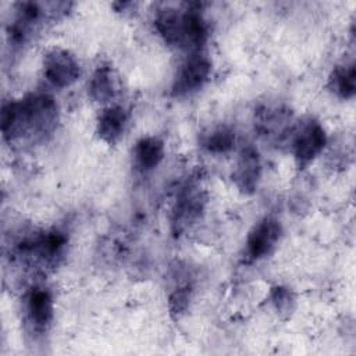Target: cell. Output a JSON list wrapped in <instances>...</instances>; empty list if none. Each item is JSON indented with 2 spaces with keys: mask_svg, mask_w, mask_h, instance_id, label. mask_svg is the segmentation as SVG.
Listing matches in <instances>:
<instances>
[{
  "mask_svg": "<svg viewBox=\"0 0 356 356\" xmlns=\"http://www.w3.org/2000/svg\"><path fill=\"white\" fill-rule=\"evenodd\" d=\"M271 299L273 303L275 305L277 310L280 312H288L291 309L292 303V295L288 288L284 286H274L271 289Z\"/></svg>",
  "mask_w": 356,
  "mask_h": 356,
  "instance_id": "cell-17",
  "label": "cell"
},
{
  "mask_svg": "<svg viewBox=\"0 0 356 356\" xmlns=\"http://www.w3.org/2000/svg\"><path fill=\"white\" fill-rule=\"evenodd\" d=\"M191 289L188 286L177 288L168 298V310L172 318H179L189 307Z\"/></svg>",
  "mask_w": 356,
  "mask_h": 356,
  "instance_id": "cell-16",
  "label": "cell"
},
{
  "mask_svg": "<svg viewBox=\"0 0 356 356\" xmlns=\"http://www.w3.org/2000/svg\"><path fill=\"white\" fill-rule=\"evenodd\" d=\"M291 113L282 110L281 107H263L257 111V128L263 134H270L274 131H282L284 125L289 121Z\"/></svg>",
  "mask_w": 356,
  "mask_h": 356,
  "instance_id": "cell-15",
  "label": "cell"
},
{
  "mask_svg": "<svg viewBox=\"0 0 356 356\" xmlns=\"http://www.w3.org/2000/svg\"><path fill=\"white\" fill-rule=\"evenodd\" d=\"M206 197L200 188L188 186L178 197L172 210V227L175 232H181L195 222L203 211Z\"/></svg>",
  "mask_w": 356,
  "mask_h": 356,
  "instance_id": "cell-7",
  "label": "cell"
},
{
  "mask_svg": "<svg viewBox=\"0 0 356 356\" xmlns=\"http://www.w3.org/2000/svg\"><path fill=\"white\" fill-rule=\"evenodd\" d=\"M154 26L170 46L200 51L207 39V24L196 8L164 7L156 13Z\"/></svg>",
  "mask_w": 356,
  "mask_h": 356,
  "instance_id": "cell-2",
  "label": "cell"
},
{
  "mask_svg": "<svg viewBox=\"0 0 356 356\" xmlns=\"http://www.w3.org/2000/svg\"><path fill=\"white\" fill-rule=\"evenodd\" d=\"M58 110L49 95H29L19 102H8L1 108V132L13 140L24 135L43 138L56 128Z\"/></svg>",
  "mask_w": 356,
  "mask_h": 356,
  "instance_id": "cell-1",
  "label": "cell"
},
{
  "mask_svg": "<svg viewBox=\"0 0 356 356\" xmlns=\"http://www.w3.org/2000/svg\"><path fill=\"white\" fill-rule=\"evenodd\" d=\"M261 175V164L259 153L254 147H245L238 159L236 167L232 172V179L236 188L243 193H253L259 185Z\"/></svg>",
  "mask_w": 356,
  "mask_h": 356,
  "instance_id": "cell-9",
  "label": "cell"
},
{
  "mask_svg": "<svg viewBox=\"0 0 356 356\" xmlns=\"http://www.w3.org/2000/svg\"><path fill=\"white\" fill-rule=\"evenodd\" d=\"M43 72L53 86L65 88L79 78L81 67L75 56L68 50L51 49L44 54Z\"/></svg>",
  "mask_w": 356,
  "mask_h": 356,
  "instance_id": "cell-4",
  "label": "cell"
},
{
  "mask_svg": "<svg viewBox=\"0 0 356 356\" xmlns=\"http://www.w3.org/2000/svg\"><path fill=\"white\" fill-rule=\"evenodd\" d=\"M210 72L211 63L207 56L200 51L192 53L181 64L171 88V95L175 97H184L199 90L209 79Z\"/></svg>",
  "mask_w": 356,
  "mask_h": 356,
  "instance_id": "cell-3",
  "label": "cell"
},
{
  "mask_svg": "<svg viewBox=\"0 0 356 356\" xmlns=\"http://www.w3.org/2000/svg\"><path fill=\"white\" fill-rule=\"evenodd\" d=\"M328 86L341 99H352L356 90L355 64L350 63L335 67L330 75Z\"/></svg>",
  "mask_w": 356,
  "mask_h": 356,
  "instance_id": "cell-13",
  "label": "cell"
},
{
  "mask_svg": "<svg viewBox=\"0 0 356 356\" xmlns=\"http://www.w3.org/2000/svg\"><path fill=\"white\" fill-rule=\"evenodd\" d=\"M327 143V135L324 128L317 121H307L295 134L292 140L293 156L299 167L307 165Z\"/></svg>",
  "mask_w": 356,
  "mask_h": 356,
  "instance_id": "cell-6",
  "label": "cell"
},
{
  "mask_svg": "<svg viewBox=\"0 0 356 356\" xmlns=\"http://www.w3.org/2000/svg\"><path fill=\"white\" fill-rule=\"evenodd\" d=\"M282 227L278 220L264 217L249 232L246 239V256L252 260H260L268 256L280 242Z\"/></svg>",
  "mask_w": 356,
  "mask_h": 356,
  "instance_id": "cell-5",
  "label": "cell"
},
{
  "mask_svg": "<svg viewBox=\"0 0 356 356\" xmlns=\"http://www.w3.org/2000/svg\"><path fill=\"white\" fill-rule=\"evenodd\" d=\"M89 96L97 103H108L120 92L118 75L111 65H99L93 72L89 85Z\"/></svg>",
  "mask_w": 356,
  "mask_h": 356,
  "instance_id": "cell-10",
  "label": "cell"
},
{
  "mask_svg": "<svg viewBox=\"0 0 356 356\" xmlns=\"http://www.w3.org/2000/svg\"><path fill=\"white\" fill-rule=\"evenodd\" d=\"M128 113L121 106H108L97 117V134L107 143H115L125 132Z\"/></svg>",
  "mask_w": 356,
  "mask_h": 356,
  "instance_id": "cell-11",
  "label": "cell"
},
{
  "mask_svg": "<svg viewBox=\"0 0 356 356\" xmlns=\"http://www.w3.org/2000/svg\"><path fill=\"white\" fill-rule=\"evenodd\" d=\"M135 164L142 171L156 168L164 157V143L156 136H146L136 142L134 147Z\"/></svg>",
  "mask_w": 356,
  "mask_h": 356,
  "instance_id": "cell-12",
  "label": "cell"
},
{
  "mask_svg": "<svg viewBox=\"0 0 356 356\" xmlns=\"http://www.w3.org/2000/svg\"><path fill=\"white\" fill-rule=\"evenodd\" d=\"M236 140L235 131L227 125H218L204 134L202 143L203 147L211 153H225L229 152Z\"/></svg>",
  "mask_w": 356,
  "mask_h": 356,
  "instance_id": "cell-14",
  "label": "cell"
},
{
  "mask_svg": "<svg viewBox=\"0 0 356 356\" xmlns=\"http://www.w3.org/2000/svg\"><path fill=\"white\" fill-rule=\"evenodd\" d=\"M28 320L35 331L44 332L53 321V298L46 288H32L25 300Z\"/></svg>",
  "mask_w": 356,
  "mask_h": 356,
  "instance_id": "cell-8",
  "label": "cell"
}]
</instances>
